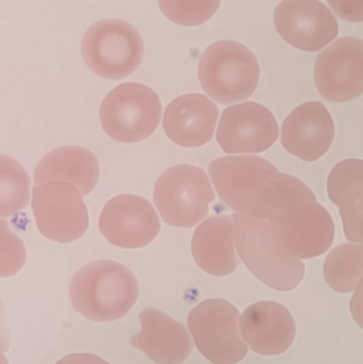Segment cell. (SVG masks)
<instances>
[{
  "instance_id": "obj_2",
  "label": "cell",
  "mask_w": 363,
  "mask_h": 364,
  "mask_svg": "<svg viewBox=\"0 0 363 364\" xmlns=\"http://www.w3.org/2000/svg\"><path fill=\"white\" fill-rule=\"evenodd\" d=\"M139 282L125 265L94 261L79 269L70 284V299L77 312L95 322L125 316L138 301Z\"/></svg>"
},
{
  "instance_id": "obj_25",
  "label": "cell",
  "mask_w": 363,
  "mask_h": 364,
  "mask_svg": "<svg viewBox=\"0 0 363 364\" xmlns=\"http://www.w3.org/2000/svg\"><path fill=\"white\" fill-rule=\"evenodd\" d=\"M330 8L343 21L362 23L363 0H327Z\"/></svg>"
},
{
  "instance_id": "obj_11",
  "label": "cell",
  "mask_w": 363,
  "mask_h": 364,
  "mask_svg": "<svg viewBox=\"0 0 363 364\" xmlns=\"http://www.w3.org/2000/svg\"><path fill=\"white\" fill-rule=\"evenodd\" d=\"M268 220L288 252L298 259L321 256L334 242V220L317 199L298 203Z\"/></svg>"
},
{
  "instance_id": "obj_22",
  "label": "cell",
  "mask_w": 363,
  "mask_h": 364,
  "mask_svg": "<svg viewBox=\"0 0 363 364\" xmlns=\"http://www.w3.org/2000/svg\"><path fill=\"white\" fill-rule=\"evenodd\" d=\"M324 278L338 293H352L363 278V244L345 243L335 247L324 262Z\"/></svg>"
},
{
  "instance_id": "obj_18",
  "label": "cell",
  "mask_w": 363,
  "mask_h": 364,
  "mask_svg": "<svg viewBox=\"0 0 363 364\" xmlns=\"http://www.w3.org/2000/svg\"><path fill=\"white\" fill-rule=\"evenodd\" d=\"M219 108L202 94L179 96L168 107L163 129L172 142L185 149L207 144L215 132Z\"/></svg>"
},
{
  "instance_id": "obj_8",
  "label": "cell",
  "mask_w": 363,
  "mask_h": 364,
  "mask_svg": "<svg viewBox=\"0 0 363 364\" xmlns=\"http://www.w3.org/2000/svg\"><path fill=\"white\" fill-rule=\"evenodd\" d=\"M209 174L220 198L238 213L256 216L266 186L278 171L256 156H232L211 162Z\"/></svg>"
},
{
  "instance_id": "obj_1",
  "label": "cell",
  "mask_w": 363,
  "mask_h": 364,
  "mask_svg": "<svg viewBox=\"0 0 363 364\" xmlns=\"http://www.w3.org/2000/svg\"><path fill=\"white\" fill-rule=\"evenodd\" d=\"M232 218L237 250L247 269L274 290L296 289L304 278V263L288 252L272 223L243 213Z\"/></svg>"
},
{
  "instance_id": "obj_23",
  "label": "cell",
  "mask_w": 363,
  "mask_h": 364,
  "mask_svg": "<svg viewBox=\"0 0 363 364\" xmlns=\"http://www.w3.org/2000/svg\"><path fill=\"white\" fill-rule=\"evenodd\" d=\"M30 178L27 172L8 156H1V218H9L29 203Z\"/></svg>"
},
{
  "instance_id": "obj_16",
  "label": "cell",
  "mask_w": 363,
  "mask_h": 364,
  "mask_svg": "<svg viewBox=\"0 0 363 364\" xmlns=\"http://www.w3.org/2000/svg\"><path fill=\"white\" fill-rule=\"evenodd\" d=\"M240 331L253 352L276 356L293 343L296 325L285 306L266 301L254 304L243 312Z\"/></svg>"
},
{
  "instance_id": "obj_21",
  "label": "cell",
  "mask_w": 363,
  "mask_h": 364,
  "mask_svg": "<svg viewBox=\"0 0 363 364\" xmlns=\"http://www.w3.org/2000/svg\"><path fill=\"white\" fill-rule=\"evenodd\" d=\"M330 200L338 205L349 241L363 243V161L339 162L328 176Z\"/></svg>"
},
{
  "instance_id": "obj_4",
  "label": "cell",
  "mask_w": 363,
  "mask_h": 364,
  "mask_svg": "<svg viewBox=\"0 0 363 364\" xmlns=\"http://www.w3.org/2000/svg\"><path fill=\"white\" fill-rule=\"evenodd\" d=\"M81 51L94 74L109 80H121L140 66L144 43L138 29L128 21L104 19L85 31Z\"/></svg>"
},
{
  "instance_id": "obj_17",
  "label": "cell",
  "mask_w": 363,
  "mask_h": 364,
  "mask_svg": "<svg viewBox=\"0 0 363 364\" xmlns=\"http://www.w3.org/2000/svg\"><path fill=\"white\" fill-rule=\"evenodd\" d=\"M140 333L130 343L157 364H183L189 358L193 344L187 328L155 308L140 314Z\"/></svg>"
},
{
  "instance_id": "obj_26",
  "label": "cell",
  "mask_w": 363,
  "mask_h": 364,
  "mask_svg": "<svg viewBox=\"0 0 363 364\" xmlns=\"http://www.w3.org/2000/svg\"><path fill=\"white\" fill-rule=\"evenodd\" d=\"M351 312L358 326L363 329V278L358 282L354 296L352 297Z\"/></svg>"
},
{
  "instance_id": "obj_9",
  "label": "cell",
  "mask_w": 363,
  "mask_h": 364,
  "mask_svg": "<svg viewBox=\"0 0 363 364\" xmlns=\"http://www.w3.org/2000/svg\"><path fill=\"white\" fill-rule=\"evenodd\" d=\"M82 194L70 181H50L36 186L32 210L38 230L58 243H72L89 228V212Z\"/></svg>"
},
{
  "instance_id": "obj_14",
  "label": "cell",
  "mask_w": 363,
  "mask_h": 364,
  "mask_svg": "<svg viewBox=\"0 0 363 364\" xmlns=\"http://www.w3.org/2000/svg\"><path fill=\"white\" fill-rule=\"evenodd\" d=\"M279 130L269 109L257 102H244L224 110L217 140L226 154H259L270 149Z\"/></svg>"
},
{
  "instance_id": "obj_3",
  "label": "cell",
  "mask_w": 363,
  "mask_h": 364,
  "mask_svg": "<svg viewBox=\"0 0 363 364\" xmlns=\"http://www.w3.org/2000/svg\"><path fill=\"white\" fill-rule=\"evenodd\" d=\"M198 78L207 95L220 104L243 102L253 95L260 79L256 55L234 41H220L200 55Z\"/></svg>"
},
{
  "instance_id": "obj_27",
  "label": "cell",
  "mask_w": 363,
  "mask_h": 364,
  "mask_svg": "<svg viewBox=\"0 0 363 364\" xmlns=\"http://www.w3.org/2000/svg\"><path fill=\"white\" fill-rule=\"evenodd\" d=\"M55 364H110L93 354H72L64 357Z\"/></svg>"
},
{
  "instance_id": "obj_19",
  "label": "cell",
  "mask_w": 363,
  "mask_h": 364,
  "mask_svg": "<svg viewBox=\"0 0 363 364\" xmlns=\"http://www.w3.org/2000/svg\"><path fill=\"white\" fill-rule=\"evenodd\" d=\"M234 223L229 215L207 218L194 231L192 255L196 264L213 276H227L238 267L234 247Z\"/></svg>"
},
{
  "instance_id": "obj_7",
  "label": "cell",
  "mask_w": 363,
  "mask_h": 364,
  "mask_svg": "<svg viewBox=\"0 0 363 364\" xmlns=\"http://www.w3.org/2000/svg\"><path fill=\"white\" fill-rule=\"evenodd\" d=\"M239 310L224 299H208L189 314L188 325L200 354L215 364H237L249 348L239 333Z\"/></svg>"
},
{
  "instance_id": "obj_24",
  "label": "cell",
  "mask_w": 363,
  "mask_h": 364,
  "mask_svg": "<svg viewBox=\"0 0 363 364\" xmlns=\"http://www.w3.org/2000/svg\"><path fill=\"white\" fill-rule=\"evenodd\" d=\"M158 4L164 16L173 23L194 27L211 19L221 0H158Z\"/></svg>"
},
{
  "instance_id": "obj_6",
  "label": "cell",
  "mask_w": 363,
  "mask_h": 364,
  "mask_svg": "<svg viewBox=\"0 0 363 364\" xmlns=\"http://www.w3.org/2000/svg\"><path fill=\"white\" fill-rule=\"evenodd\" d=\"M215 191L202 168L189 164L173 166L156 182L153 201L166 224L193 227L209 213Z\"/></svg>"
},
{
  "instance_id": "obj_5",
  "label": "cell",
  "mask_w": 363,
  "mask_h": 364,
  "mask_svg": "<svg viewBox=\"0 0 363 364\" xmlns=\"http://www.w3.org/2000/svg\"><path fill=\"white\" fill-rule=\"evenodd\" d=\"M162 105L159 96L142 83L128 82L113 89L100 107L102 129L117 142L146 140L159 126Z\"/></svg>"
},
{
  "instance_id": "obj_10",
  "label": "cell",
  "mask_w": 363,
  "mask_h": 364,
  "mask_svg": "<svg viewBox=\"0 0 363 364\" xmlns=\"http://www.w3.org/2000/svg\"><path fill=\"white\" fill-rule=\"evenodd\" d=\"M318 91L330 102H347L363 93V40L338 38L319 55L315 65Z\"/></svg>"
},
{
  "instance_id": "obj_20",
  "label": "cell",
  "mask_w": 363,
  "mask_h": 364,
  "mask_svg": "<svg viewBox=\"0 0 363 364\" xmlns=\"http://www.w3.org/2000/svg\"><path fill=\"white\" fill-rule=\"evenodd\" d=\"M100 166L92 151L79 146H64L47 154L34 170L36 186L50 181L74 183L82 196L89 195L99 181Z\"/></svg>"
},
{
  "instance_id": "obj_12",
  "label": "cell",
  "mask_w": 363,
  "mask_h": 364,
  "mask_svg": "<svg viewBox=\"0 0 363 364\" xmlns=\"http://www.w3.org/2000/svg\"><path fill=\"white\" fill-rule=\"evenodd\" d=\"M274 23L283 41L300 50H322L337 38L338 21L319 0H283L274 11Z\"/></svg>"
},
{
  "instance_id": "obj_13",
  "label": "cell",
  "mask_w": 363,
  "mask_h": 364,
  "mask_svg": "<svg viewBox=\"0 0 363 364\" xmlns=\"http://www.w3.org/2000/svg\"><path fill=\"white\" fill-rule=\"evenodd\" d=\"M160 228L161 223L153 205L138 195L113 197L100 214V232L117 247H145L158 237Z\"/></svg>"
},
{
  "instance_id": "obj_15",
  "label": "cell",
  "mask_w": 363,
  "mask_h": 364,
  "mask_svg": "<svg viewBox=\"0 0 363 364\" xmlns=\"http://www.w3.org/2000/svg\"><path fill=\"white\" fill-rule=\"evenodd\" d=\"M334 138V119L319 102H305L294 109L281 127V144L286 151L307 162L323 157Z\"/></svg>"
}]
</instances>
